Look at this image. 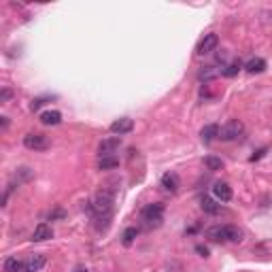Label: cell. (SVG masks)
Returning <instances> with one entry per match:
<instances>
[{
    "mask_svg": "<svg viewBox=\"0 0 272 272\" xmlns=\"http://www.w3.org/2000/svg\"><path fill=\"white\" fill-rule=\"evenodd\" d=\"M200 136H202V140H204V142L215 140L217 136H219V126H217V124H209V126H204V128H202V132H200Z\"/></svg>",
    "mask_w": 272,
    "mask_h": 272,
    "instance_id": "2e32d148",
    "label": "cell"
},
{
    "mask_svg": "<svg viewBox=\"0 0 272 272\" xmlns=\"http://www.w3.org/2000/svg\"><path fill=\"white\" fill-rule=\"evenodd\" d=\"M4 272H24V262L19 257H9L4 262Z\"/></svg>",
    "mask_w": 272,
    "mask_h": 272,
    "instance_id": "ac0fdd59",
    "label": "cell"
},
{
    "mask_svg": "<svg viewBox=\"0 0 272 272\" xmlns=\"http://www.w3.org/2000/svg\"><path fill=\"white\" fill-rule=\"evenodd\" d=\"M51 236H54V230H51V225H47V223H38L34 228V232H32V241L34 243L49 241Z\"/></svg>",
    "mask_w": 272,
    "mask_h": 272,
    "instance_id": "8fae6325",
    "label": "cell"
},
{
    "mask_svg": "<svg viewBox=\"0 0 272 272\" xmlns=\"http://www.w3.org/2000/svg\"><path fill=\"white\" fill-rule=\"evenodd\" d=\"M140 221L147 230H153V228H160L162 221H164V206L160 202L155 204H147L140 213Z\"/></svg>",
    "mask_w": 272,
    "mask_h": 272,
    "instance_id": "3957f363",
    "label": "cell"
},
{
    "mask_svg": "<svg viewBox=\"0 0 272 272\" xmlns=\"http://www.w3.org/2000/svg\"><path fill=\"white\" fill-rule=\"evenodd\" d=\"M204 166L209 168V170H221L223 162L219 158H215V155H209V158H204Z\"/></svg>",
    "mask_w": 272,
    "mask_h": 272,
    "instance_id": "d6986e66",
    "label": "cell"
},
{
    "mask_svg": "<svg viewBox=\"0 0 272 272\" xmlns=\"http://www.w3.org/2000/svg\"><path fill=\"white\" fill-rule=\"evenodd\" d=\"M245 134V124L241 119H230L225 126L219 128V138L221 140H236Z\"/></svg>",
    "mask_w": 272,
    "mask_h": 272,
    "instance_id": "277c9868",
    "label": "cell"
},
{
    "mask_svg": "<svg viewBox=\"0 0 272 272\" xmlns=\"http://www.w3.org/2000/svg\"><path fill=\"white\" fill-rule=\"evenodd\" d=\"M219 45V36L217 34H204V38L196 45V54L198 55H209L211 51H215Z\"/></svg>",
    "mask_w": 272,
    "mask_h": 272,
    "instance_id": "8992f818",
    "label": "cell"
},
{
    "mask_svg": "<svg viewBox=\"0 0 272 272\" xmlns=\"http://www.w3.org/2000/svg\"><path fill=\"white\" fill-rule=\"evenodd\" d=\"M119 166V160L113 158V155H105V158H100L98 162V170H113V168Z\"/></svg>",
    "mask_w": 272,
    "mask_h": 272,
    "instance_id": "e0dca14e",
    "label": "cell"
},
{
    "mask_svg": "<svg viewBox=\"0 0 272 272\" xmlns=\"http://www.w3.org/2000/svg\"><path fill=\"white\" fill-rule=\"evenodd\" d=\"M75 272H87V270H85V268H77Z\"/></svg>",
    "mask_w": 272,
    "mask_h": 272,
    "instance_id": "cb8c5ba5",
    "label": "cell"
},
{
    "mask_svg": "<svg viewBox=\"0 0 272 272\" xmlns=\"http://www.w3.org/2000/svg\"><path fill=\"white\" fill-rule=\"evenodd\" d=\"M162 187L168 191H177L179 187H181V179H179V174L177 172H166L164 177H162Z\"/></svg>",
    "mask_w": 272,
    "mask_h": 272,
    "instance_id": "7c38bea8",
    "label": "cell"
},
{
    "mask_svg": "<svg viewBox=\"0 0 272 272\" xmlns=\"http://www.w3.org/2000/svg\"><path fill=\"white\" fill-rule=\"evenodd\" d=\"M134 130V121L130 117H121V119H115L111 124V132L115 136H121V134H128Z\"/></svg>",
    "mask_w": 272,
    "mask_h": 272,
    "instance_id": "ba28073f",
    "label": "cell"
},
{
    "mask_svg": "<svg viewBox=\"0 0 272 272\" xmlns=\"http://www.w3.org/2000/svg\"><path fill=\"white\" fill-rule=\"evenodd\" d=\"M136 236H138V230H136V228H126L124 236H121V243H124L126 247H130V245L136 241Z\"/></svg>",
    "mask_w": 272,
    "mask_h": 272,
    "instance_id": "ffe728a7",
    "label": "cell"
},
{
    "mask_svg": "<svg viewBox=\"0 0 272 272\" xmlns=\"http://www.w3.org/2000/svg\"><path fill=\"white\" fill-rule=\"evenodd\" d=\"M200 206H202V211L204 213H209V215H217L219 211H221V206H219L215 200L209 198V196H204L202 200H200Z\"/></svg>",
    "mask_w": 272,
    "mask_h": 272,
    "instance_id": "9a60e30c",
    "label": "cell"
},
{
    "mask_svg": "<svg viewBox=\"0 0 272 272\" xmlns=\"http://www.w3.org/2000/svg\"><path fill=\"white\" fill-rule=\"evenodd\" d=\"M121 145V138L119 136H111V138H105L98 145V153H100V158H105V155H113L115 149H119Z\"/></svg>",
    "mask_w": 272,
    "mask_h": 272,
    "instance_id": "30bf717a",
    "label": "cell"
},
{
    "mask_svg": "<svg viewBox=\"0 0 272 272\" xmlns=\"http://www.w3.org/2000/svg\"><path fill=\"white\" fill-rule=\"evenodd\" d=\"M245 70L251 73V75L264 73V70H266V60H262V57H253V60H249L247 64H245Z\"/></svg>",
    "mask_w": 272,
    "mask_h": 272,
    "instance_id": "4fadbf2b",
    "label": "cell"
},
{
    "mask_svg": "<svg viewBox=\"0 0 272 272\" xmlns=\"http://www.w3.org/2000/svg\"><path fill=\"white\" fill-rule=\"evenodd\" d=\"M241 68H243V66H241V62H232V64H228V66H225V68L221 70V75H223V77H236Z\"/></svg>",
    "mask_w": 272,
    "mask_h": 272,
    "instance_id": "44dd1931",
    "label": "cell"
},
{
    "mask_svg": "<svg viewBox=\"0 0 272 272\" xmlns=\"http://www.w3.org/2000/svg\"><path fill=\"white\" fill-rule=\"evenodd\" d=\"M213 196H215L219 202H230L232 200V187L228 183H223V181H217V183L213 185Z\"/></svg>",
    "mask_w": 272,
    "mask_h": 272,
    "instance_id": "9c48e42d",
    "label": "cell"
},
{
    "mask_svg": "<svg viewBox=\"0 0 272 272\" xmlns=\"http://www.w3.org/2000/svg\"><path fill=\"white\" fill-rule=\"evenodd\" d=\"M45 264H47V257H45L43 253L28 255L24 260V272H38V270H43Z\"/></svg>",
    "mask_w": 272,
    "mask_h": 272,
    "instance_id": "52a82bcc",
    "label": "cell"
},
{
    "mask_svg": "<svg viewBox=\"0 0 272 272\" xmlns=\"http://www.w3.org/2000/svg\"><path fill=\"white\" fill-rule=\"evenodd\" d=\"M113 202H115L113 191H109V190L98 191V196L94 200V213H96V219H98V221L105 219V223L109 225V219L113 215Z\"/></svg>",
    "mask_w": 272,
    "mask_h": 272,
    "instance_id": "6da1fadb",
    "label": "cell"
},
{
    "mask_svg": "<svg viewBox=\"0 0 272 272\" xmlns=\"http://www.w3.org/2000/svg\"><path fill=\"white\" fill-rule=\"evenodd\" d=\"M41 121L45 126H57L62 121V113L60 111H45V113H41Z\"/></svg>",
    "mask_w": 272,
    "mask_h": 272,
    "instance_id": "5bb4252c",
    "label": "cell"
},
{
    "mask_svg": "<svg viewBox=\"0 0 272 272\" xmlns=\"http://www.w3.org/2000/svg\"><path fill=\"white\" fill-rule=\"evenodd\" d=\"M196 251H198V253L202 255V257H209V249H206V247H202V245H198V247H196Z\"/></svg>",
    "mask_w": 272,
    "mask_h": 272,
    "instance_id": "603a6c76",
    "label": "cell"
},
{
    "mask_svg": "<svg viewBox=\"0 0 272 272\" xmlns=\"http://www.w3.org/2000/svg\"><path fill=\"white\" fill-rule=\"evenodd\" d=\"M11 98V89H2V94H0V102H6Z\"/></svg>",
    "mask_w": 272,
    "mask_h": 272,
    "instance_id": "7402d4cb",
    "label": "cell"
},
{
    "mask_svg": "<svg viewBox=\"0 0 272 272\" xmlns=\"http://www.w3.org/2000/svg\"><path fill=\"white\" fill-rule=\"evenodd\" d=\"M209 238L217 243H241L243 241V230L236 225H215L209 230Z\"/></svg>",
    "mask_w": 272,
    "mask_h": 272,
    "instance_id": "7a4b0ae2",
    "label": "cell"
},
{
    "mask_svg": "<svg viewBox=\"0 0 272 272\" xmlns=\"http://www.w3.org/2000/svg\"><path fill=\"white\" fill-rule=\"evenodd\" d=\"M24 145L26 149H30V151H45V149H49V138L45 134H26L24 136Z\"/></svg>",
    "mask_w": 272,
    "mask_h": 272,
    "instance_id": "5b68a950",
    "label": "cell"
}]
</instances>
